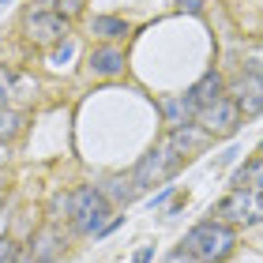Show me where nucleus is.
<instances>
[{"label":"nucleus","mask_w":263,"mask_h":263,"mask_svg":"<svg viewBox=\"0 0 263 263\" xmlns=\"http://www.w3.org/2000/svg\"><path fill=\"white\" fill-rule=\"evenodd\" d=\"M233 245H237V230L226 226V222H218V218L196 222L192 230L184 233V241H181V248H188L199 263H222L233 252Z\"/></svg>","instance_id":"f257e3e1"},{"label":"nucleus","mask_w":263,"mask_h":263,"mask_svg":"<svg viewBox=\"0 0 263 263\" xmlns=\"http://www.w3.org/2000/svg\"><path fill=\"white\" fill-rule=\"evenodd\" d=\"M214 218L233 226V230L259 226L263 222V196L248 192V188H233V192H226L218 203H214Z\"/></svg>","instance_id":"f03ea898"},{"label":"nucleus","mask_w":263,"mask_h":263,"mask_svg":"<svg viewBox=\"0 0 263 263\" xmlns=\"http://www.w3.org/2000/svg\"><path fill=\"white\" fill-rule=\"evenodd\" d=\"M113 203L102 196V188L83 184L71 192V230L76 233H102L105 230V214Z\"/></svg>","instance_id":"7ed1b4c3"},{"label":"nucleus","mask_w":263,"mask_h":263,"mask_svg":"<svg viewBox=\"0 0 263 263\" xmlns=\"http://www.w3.org/2000/svg\"><path fill=\"white\" fill-rule=\"evenodd\" d=\"M184 158L177 154L170 143H158L151 154H143V158L136 162V170H132V181H136L139 188H154V184H165L173 181L177 173H181Z\"/></svg>","instance_id":"20e7f679"},{"label":"nucleus","mask_w":263,"mask_h":263,"mask_svg":"<svg viewBox=\"0 0 263 263\" xmlns=\"http://www.w3.org/2000/svg\"><path fill=\"white\" fill-rule=\"evenodd\" d=\"M27 38L34 45H42V49L64 45L68 42V19L61 11H34V15H27Z\"/></svg>","instance_id":"39448f33"},{"label":"nucleus","mask_w":263,"mask_h":263,"mask_svg":"<svg viewBox=\"0 0 263 263\" xmlns=\"http://www.w3.org/2000/svg\"><path fill=\"white\" fill-rule=\"evenodd\" d=\"M226 98L241 109V117H259L263 113V79L256 71H245L226 87Z\"/></svg>","instance_id":"423d86ee"},{"label":"nucleus","mask_w":263,"mask_h":263,"mask_svg":"<svg viewBox=\"0 0 263 263\" xmlns=\"http://www.w3.org/2000/svg\"><path fill=\"white\" fill-rule=\"evenodd\" d=\"M196 124L203 132H211V136H233V132L241 128V109H237L230 98H222V102L207 105V109H199L196 113Z\"/></svg>","instance_id":"0eeeda50"},{"label":"nucleus","mask_w":263,"mask_h":263,"mask_svg":"<svg viewBox=\"0 0 263 263\" xmlns=\"http://www.w3.org/2000/svg\"><path fill=\"white\" fill-rule=\"evenodd\" d=\"M27 245L34 252V263H53L57 256H61V248H64V233L57 230V222H45L42 230H34L27 237Z\"/></svg>","instance_id":"6e6552de"},{"label":"nucleus","mask_w":263,"mask_h":263,"mask_svg":"<svg viewBox=\"0 0 263 263\" xmlns=\"http://www.w3.org/2000/svg\"><path fill=\"white\" fill-rule=\"evenodd\" d=\"M184 98L192 102L196 113H199V109H207V105H214V102L226 98V79L218 76V71H203V79L196 83V87H188Z\"/></svg>","instance_id":"1a4fd4ad"},{"label":"nucleus","mask_w":263,"mask_h":263,"mask_svg":"<svg viewBox=\"0 0 263 263\" xmlns=\"http://www.w3.org/2000/svg\"><path fill=\"white\" fill-rule=\"evenodd\" d=\"M207 139H211V132H203L199 124H181V128H170V136H165V143L181 154V158H188L192 151L199 147H207Z\"/></svg>","instance_id":"9d476101"},{"label":"nucleus","mask_w":263,"mask_h":263,"mask_svg":"<svg viewBox=\"0 0 263 263\" xmlns=\"http://www.w3.org/2000/svg\"><path fill=\"white\" fill-rule=\"evenodd\" d=\"M90 71L94 76H121L124 71V53L117 45H98L90 53Z\"/></svg>","instance_id":"9b49d317"},{"label":"nucleus","mask_w":263,"mask_h":263,"mask_svg":"<svg viewBox=\"0 0 263 263\" xmlns=\"http://www.w3.org/2000/svg\"><path fill=\"white\" fill-rule=\"evenodd\" d=\"M158 109L165 117V124L170 128H181V124H196V105L188 98H162Z\"/></svg>","instance_id":"f8f14e48"},{"label":"nucleus","mask_w":263,"mask_h":263,"mask_svg":"<svg viewBox=\"0 0 263 263\" xmlns=\"http://www.w3.org/2000/svg\"><path fill=\"white\" fill-rule=\"evenodd\" d=\"M233 188H248V192L263 196V154L259 158H248L245 165L233 170Z\"/></svg>","instance_id":"ddd939ff"},{"label":"nucleus","mask_w":263,"mask_h":263,"mask_svg":"<svg viewBox=\"0 0 263 263\" xmlns=\"http://www.w3.org/2000/svg\"><path fill=\"white\" fill-rule=\"evenodd\" d=\"M102 196L109 203H117V207H128V203L139 196V184L132 181V177H109V181L102 184Z\"/></svg>","instance_id":"4468645a"},{"label":"nucleus","mask_w":263,"mask_h":263,"mask_svg":"<svg viewBox=\"0 0 263 263\" xmlns=\"http://www.w3.org/2000/svg\"><path fill=\"white\" fill-rule=\"evenodd\" d=\"M132 27L124 19H117V15H94L90 19V34L94 38H102V42H117V38H124Z\"/></svg>","instance_id":"2eb2a0df"},{"label":"nucleus","mask_w":263,"mask_h":263,"mask_svg":"<svg viewBox=\"0 0 263 263\" xmlns=\"http://www.w3.org/2000/svg\"><path fill=\"white\" fill-rule=\"evenodd\" d=\"M19 87H27V79L15 76L11 68L0 64V109H8V102H11V94H19Z\"/></svg>","instance_id":"dca6fc26"},{"label":"nucleus","mask_w":263,"mask_h":263,"mask_svg":"<svg viewBox=\"0 0 263 263\" xmlns=\"http://www.w3.org/2000/svg\"><path fill=\"white\" fill-rule=\"evenodd\" d=\"M23 132V113L19 109H0V143H11Z\"/></svg>","instance_id":"f3484780"},{"label":"nucleus","mask_w":263,"mask_h":263,"mask_svg":"<svg viewBox=\"0 0 263 263\" xmlns=\"http://www.w3.org/2000/svg\"><path fill=\"white\" fill-rule=\"evenodd\" d=\"M49 222H71V192H57L49 203Z\"/></svg>","instance_id":"a211bd4d"},{"label":"nucleus","mask_w":263,"mask_h":263,"mask_svg":"<svg viewBox=\"0 0 263 263\" xmlns=\"http://www.w3.org/2000/svg\"><path fill=\"white\" fill-rule=\"evenodd\" d=\"M162 263H199V259H196L192 252H188V248H173V252H170V256H165Z\"/></svg>","instance_id":"6ab92c4d"},{"label":"nucleus","mask_w":263,"mask_h":263,"mask_svg":"<svg viewBox=\"0 0 263 263\" xmlns=\"http://www.w3.org/2000/svg\"><path fill=\"white\" fill-rule=\"evenodd\" d=\"M79 8H83V0H61V4H57L53 11H61V15H64V19H71V15H76V11H79Z\"/></svg>","instance_id":"aec40b11"},{"label":"nucleus","mask_w":263,"mask_h":263,"mask_svg":"<svg viewBox=\"0 0 263 263\" xmlns=\"http://www.w3.org/2000/svg\"><path fill=\"white\" fill-rule=\"evenodd\" d=\"M173 192H177V188H173V184H165L162 192H154V196H151V207H162V203H170V199H173Z\"/></svg>","instance_id":"412c9836"},{"label":"nucleus","mask_w":263,"mask_h":263,"mask_svg":"<svg viewBox=\"0 0 263 263\" xmlns=\"http://www.w3.org/2000/svg\"><path fill=\"white\" fill-rule=\"evenodd\" d=\"M177 8L188 11V15H199V11H203V0H177Z\"/></svg>","instance_id":"4be33fe9"},{"label":"nucleus","mask_w":263,"mask_h":263,"mask_svg":"<svg viewBox=\"0 0 263 263\" xmlns=\"http://www.w3.org/2000/svg\"><path fill=\"white\" fill-rule=\"evenodd\" d=\"M68 57H71V42H64V45H61V49H57V53H53V64H64V61H68Z\"/></svg>","instance_id":"5701e85b"},{"label":"nucleus","mask_w":263,"mask_h":263,"mask_svg":"<svg viewBox=\"0 0 263 263\" xmlns=\"http://www.w3.org/2000/svg\"><path fill=\"white\" fill-rule=\"evenodd\" d=\"M151 259H154V248H151V245H147V248H139V252L132 256V263H151Z\"/></svg>","instance_id":"b1692460"},{"label":"nucleus","mask_w":263,"mask_h":263,"mask_svg":"<svg viewBox=\"0 0 263 263\" xmlns=\"http://www.w3.org/2000/svg\"><path fill=\"white\" fill-rule=\"evenodd\" d=\"M237 154H241V151H237V147H230V151H226V154H218V162H214V165H230V162L237 158Z\"/></svg>","instance_id":"393cba45"},{"label":"nucleus","mask_w":263,"mask_h":263,"mask_svg":"<svg viewBox=\"0 0 263 263\" xmlns=\"http://www.w3.org/2000/svg\"><path fill=\"white\" fill-rule=\"evenodd\" d=\"M15 252H19V248H15ZM0 263H15V256H4V259H0Z\"/></svg>","instance_id":"a878e982"},{"label":"nucleus","mask_w":263,"mask_h":263,"mask_svg":"<svg viewBox=\"0 0 263 263\" xmlns=\"http://www.w3.org/2000/svg\"><path fill=\"white\" fill-rule=\"evenodd\" d=\"M4 4H11V0H0V8H4Z\"/></svg>","instance_id":"bb28decb"},{"label":"nucleus","mask_w":263,"mask_h":263,"mask_svg":"<svg viewBox=\"0 0 263 263\" xmlns=\"http://www.w3.org/2000/svg\"><path fill=\"white\" fill-rule=\"evenodd\" d=\"M0 207H4V196H0Z\"/></svg>","instance_id":"cd10ccee"},{"label":"nucleus","mask_w":263,"mask_h":263,"mask_svg":"<svg viewBox=\"0 0 263 263\" xmlns=\"http://www.w3.org/2000/svg\"><path fill=\"white\" fill-rule=\"evenodd\" d=\"M259 154H263V143H259Z\"/></svg>","instance_id":"c85d7f7f"}]
</instances>
